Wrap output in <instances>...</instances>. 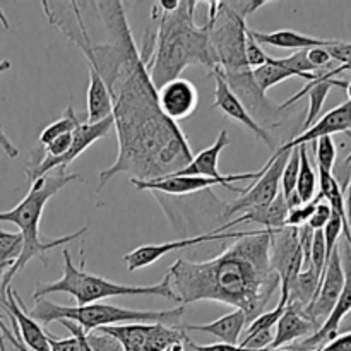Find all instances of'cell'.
<instances>
[{
  "instance_id": "1",
  "label": "cell",
  "mask_w": 351,
  "mask_h": 351,
  "mask_svg": "<svg viewBox=\"0 0 351 351\" xmlns=\"http://www.w3.org/2000/svg\"><path fill=\"white\" fill-rule=\"evenodd\" d=\"M106 29L105 43H93L79 7L72 5L79 31L57 26L98 71L113 105V127L119 154L112 167L99 173L98 191L113 177L130 175L136 180L177 175L194 160L189 141L177 122L163 115L156 89L139 58L122 2H93Z\"/></svg>"
},
{
  "instance_id": "2",
  "label": "cell",
  "mask_w": 351,
  "mask_h": 351,
  "mask_svg": "<svg viewBox=\"0 0 351 351\" xmlns=\"http://www.w3.org/2000/svg\"><path fill=\"white\" fill-rule=\"evenodd\" d=\"M269 245L271 230H254L209 261H175L167 274L178 304L218 302L239 308L252 322L281 287L269 263Z\"/></svg>"
},
{
  "instance_id": "3",
  "label": "cell",
  "mask_w": 351,
  "mask_h": 351,
  "mask_svg": "<svg viewBox=\"0 0 351 351\" xmlns=\"http://www.w3.org/2000/svg\"><path fill=\"white\" fill-rule=\"evenodd\" d=\"M195 0H180L177 10L161 12L154 2L151 9V26L154 48L146 64L147 75L154 89L180 77L189 65L216 67L215 53L209 41V26L195 24Z\"/></svg>"
},
{
  "instance_id": "4",
  "label": "cell",
  "mask_w": 351,
  "mask_h": 351,
  "mask_svg": "<svg viewBox=\"0 0 351 351\" xmlns=\"http://www.w3.org/2000/svg\"><path fill=\"white\" fill-rule=\"evenodd\" d=\"M75 180H82L81 175H67L64 171H60L58 175H53V177L47 175V177L38 178V180H34L31 184L29 192L24 195V199L16 208L0 213V223H12V225H16L19 228L21 239H23V247H21L19 257H17L14 266L2 278V283H0V298H5V291L10 287L12 278L19 271H23L31 259L38 257V259L45 261V254L57 249V247L67 245L69 242H74L75 239H79V237H82L88 232V226H82L79 232L67 237H60V239L43 240L40 235V221L47 202L53 195H57L65 185Z\"/></svg>"
},
{
  "instance_id": "5",
  "label": "cell",
  "mask_w": 351,
  "mask_h": 351,
  "mask_svg": "<svg viewBox=\"0 0 351 351\" xmlns=\"http://www.w3.org/2000/svg\"><path fill=\"white\" fill-rule=\"evenodd\" d=\"M62 256H64V274H62L60 280L53 281V283L36 285V290H34L33 295L34 302L45 298L50 293L71 295L75 304H77V307L98 304L103 298L110 297H143V295L178 302L177 295L173 293L170 287V276L168 274L160 283L151 285V287H127V285L113 283V281L106 280L103 276L86 273L84 261L81 263V266L75 267L67 249L62 250Z\"/></svg>"
},
{
  "instance_id": "6",
  "label": "cell",
  "mask_w": 351,
  "mask_h": 351,
  "mask_svg": "<svg viewBox=\"0 0 351 351\" xmlns=\"http://www.w3.org/2000/svg\"><path fill=\"white\" fill-rule=\"evenodd\" d=\"M29 317L41 321L43 324L58 321H72L81 326L86 332L96 331L99 328L117 324H165L177 328L185 314L184 305L170 311H130L117 307L112 304H89L82 307H65L53 304L45 298L34 302V307L27 311Z\"/></svg>"
},
{
  "instance_id": "7",
  "label": "cell",
  "mask_w": 351,
  "mask_h": 351,
  "mask_svg": "<svg viewBox=\"0 0 351 351\" xmlns=\"http://www.w3.org/2000/svg\"><path fill=\"white\" fill-rule=\"evenodd\" d=\"M266 0L252 2H218V12L209 26V41L215 53L216 67L223 74L249 71L245 58L247 16L266 5Z\"/></svg>"
},
{
  "instance_id": "8",
  "label": "cell",
  "mask_w": 351,
  "mask_h": 351,
  "mask_svg": "<svg viewBox=\"0 0 351 351\" xmlns=\"http://www.w3.org/2000/svg\"><path fill=\"white\" fill-rule=\"evenodd\" d=\"M96 331L115 338L123 351H167L170 346L189 339L184 328L165 324H117Z\"/></svg>"
},
{
  "instance_id": "9",
  "label": "cell",
  "mask_w": 351,
  "mask_h": 351,
  "mask_svg": "<svg viewBox=\"0 0 351 351\" xmlns=\"http://www.w3.org/2000/svg\"><path fill=\"white\" fill-rule=\"evenodd\" d=\"M263 168L257 171H247V173L225 175L223 178H206V177H185V175H171V177L156 178V180H136L130 178V185L139 191H151L154 194L167 195H191L197 192L209 191L215 185L228 189L235 194H243V189L235 187V182H254L263 175Z\"/></svg>"
},
{
  "instance_id": "10",
  "label": "cell",
  "mask_w": 351,
  "mask_h": 351,
  "mask_svg": "<svg viewBox=\"0 0 351 351\" xmlns=\"http://www.w3.org/2000/svg\"><path fill=\"white\" fill-rule=\"evenodd\" d=\"M213 71H216L223 79H225V82L230 86V89L235 93V96L240 99V103L245 106L249 115L252 117L261 127L266 129V127L280 125V123L283 122V117H281L283 110L280 108V105H274V103L267 98L266 93L261 91V88L257 86L250 69L243 72H235V74H223L218 69H213Z\"/></svg>"
},
{
  "instance_id": "11",
  "label": "cell",
  "mask_w": 351,
  "mask_h": 351,
  "mask_svg": "<svg viewBox=\"0 0 351 351\" xmlns=\"http://www.w3.org/2000/svg\"><path fill=\"white\" fill-rule=\"evenodd\" d=\"M290 153L291 151L278 149L273 154V158L263 167V175L257 180H254L249 187L243 189L242 197L237 199L233 204L226 206L223 218H230L237 213H245L249 209L257 208V206L269 204L271 201H274L276 195L280 194L281 175H283L285 167H287Z\"/></svg>"
},
{
  "instance_id": "12",
  "label": "cell",
  "mask_w": 351,
  "mask_h": 351,
  "mask_svg": "<svg viewBox=\"0 0 351 351\" xmlns=\"http://www.w3.org/2000/svg\"><path fill=\"white\" fill-rule=\"evenodd\" d=\"M304 261L298 228L285 226L281 230H271L269 263L274 273L280 276L281 290L288 291V287L304 271Z\"/></svg>"
},
{
  "instance_id": "13",
  "label": "cell",
  "mask_w": 351,
  "mask_h": 351,
  "mask_svg": "<svg viewBox=\"0 0 351 351\" xmlns=\"http://www.w3.org/2000/svg\"><path fill=\"white\" fill-rule=\"evenodd\" d=\"M112 129H113V115H110L108 119L101 120V122L98 123H81V125L74 130V134H72V146L64 156L60 158L45 156L40 163L27 165V167L24 168L29 182L33 184V182L38 180V178L47 177V175L50 173L51 170H55V168L60 171L64 170V168H67L69 165H71L75 158L81 156V154L84 153L93 143H96L98 139L105 137Z\"/></svg>"
},
{
  "instance_id": "14",
  "label": "cell",
  "mask_w": 351,
  "mask_h": 351,
  "mask_svg": "<svg viewBox=\"0 0 351 351\" xmlns=\"http://www.w3.org/2000/svg\"><path fill=\"white\" fill-rule=\"evenodd\" d=\"M249 232H221L218 228H215L209 233H202L197 237H184V239L173 240V242H165V243H147V245L137 247L132 252L125 254L123 261L127 264V269L129 271H139L143 267L151 266V264L156 263L158 259H161L167 254L175 252V250H184L189 247H195L199 243L206 242H218V240H235L240 237H245Z\"/></svg>"
},
{
  "instance_id": "15",
  "label": "cell",
  "mask_w": 351,
  "mask_h": 351,
  "mask_svg": "<svg viewBox=\"0 0 351 351\" xmlns=\"http://www.w3.org/2000/svg\"><path fill=\"white\" fill-rule=\"evenodd\" d=\"M345 267V288H343L341 295H339L338 302H336L335 308L331 311V314L328 315L324 322L321 324V328L314 332L308 338L302 339L298 345L290 346V351H319L324 348L326 345L336 339L341 332V326L345 322V319L351 314V252L346 247V261L343 264Z\"/></svg>"
},
{
  "instance_id": "16",
  "label": "cell",
  "mask_w": 351,
  "mask_h": 351,
  "mask_svg": "<svg viewBox=\"0 0 351 351\" xmlns=\"http://www.w3.org/2000/svg\"><path fill=\"white\" fill-rule=\"evenodd\" d=\"M343 288H345V267H343L341 252L336 247L331 259L326 264V269L322 273L317 293H315L311 305L307 308H304V314L321 328L322 322L328 319V315L335 308Z\"/></svg>"
},
{
  "instance_id": "17",
  "label": "cell",
  "mask_w": 351,
  "mask_h": 351,
  "mask_svg": "<svg viewBox=\"0 0 351 351\" xmlns=\"http://www.w3.org/2000/svg\"><path fill=\"white\" fill-rule=\"evenodd\" d=\"M0 307L7 311L12 324V331L16 332V338L23 343L29 351H50V343H48V332L29 317L27 311L23 305V298L12 290L7 288L5 298H0Z\"/></svg>"
},
{
  "instance_id": "18",
  "label": "cell",
  "mask_w": 351,
  "mask_h": 351,
  "mask_svg": "<svg viewBox=\"0 0 351 351\" xmlns=\"http://www.w3.org/2000/svg\"><path fill=\"white\" fill-rule=\"evenodd\" d=\"M158 106L173 122L184 120L195 112L199 105V93L194 82L187 79H173L156 91Z\"/></svg>"
},
{
  "instance_id": "19",
  "label": "cell",
  "mask_w": 351,
  "mask_h": 351,
  "mask_svg": "<svg viewBox=\"0 0 351 351\" xmlns=\"http://www.w3.org/2000/svg\"><path fill=\"white\" fill-rule=\"evenodd\" d=\"M211 77H215L216 81V91H215V103H213V108H218L228 119L235 120V122L242 123L243 127L250 130V132L256 134L261 141L267 144V146H273V141H271V134L267 132V129L261 127L252 117L249 115V112L245 110V106L240 103V99L237 98L235 93L230 89V86L226 84L225 79L218 74L216 71H211Z\"/></svg>"
},
{
  "instance_id": "20",
  "label": "cell",
  "mask_w": 351,
  "mask_h": 351,
  "mask_svg": "<svg viewBox=\"0 0 351 351\" xmlns=\"http://www.w3.org/2000/svg\"><path fill=\"white\" fill-rule=\"evenodd\" d=\"M346 132L351 136V101L341 103L339 106L332 108L331 112L326 113L324 117L317 120L314 125L308 127L307 130L291 139L290 143L283 144L280 147L281 151H291L295 147L302 146V144L315 143L321 137H331L332 134Z\"/></svg>"
},
{
  "instance_id": "21",
  "label": "cell",
  "mask_w": 351,
  "mask_h": 351,
  "mask_svg": "<svg viewBox=\"0 0 351 351\" xmlns=\"http://www.w3.org/2000/svg\"><path fill=\"white\" fill-rule=\"evenodd\" d=\"M274 329H276V332H274L269 350L285 348V346L291 345L297 339L308 338V336H312L317 331L319 326L304 314V308L295 304H288L283 317L278 321Z\"/></svg>"
},
{
  "instance_id": "22",
  "label": "cell",
  "mask_w": 351,
  "mask_h": 351,
  "mask_svg": "<svg viewBox=\"0 0 351 351\" xmlns=\"http://www.w3.org/2000/svg\"><path fill=\"white\" fill-rule=\"evenodd\" d=\"M326 72L328 71L322 72V74L319 75L315 81L308 82V84L305 86L302 91H298L297 95L291 96L288 101L281 103L280 105L281 110H287V108H290L291 105H295L298 99L304 98L305 95L308 96V110H307V117H305V122H304V130H307L308 127L314 125V123L317 122V117H319V113H321L322 106H324V101H326V98H328L329 91H331L335 86H339V88L346 89V84H348V82L338 81V79H329Z\"/></svg>"
},
{
  "instance_id": "23",
  "label": "cell",
  "mask_w": 351,
  "mask_h": 351,
  "mask_svg": "<svg viewBox=\"0 0 351 351\" xmlns=\"http://www.w3.org/2000/svg\"><path fill=\"white\" fill-rule=\"evenodd\" d=\"M290 208H288L287 201H285L283 194H278L274 201H271L269 204L257 206V208L249 209V211L242 213L239 218L232 219V221H226L219 226L221 232H226L232 226L240 225V223H256V225L266 226V230H281L285 228V223H287V216Z\"/></svg>"
},
{
  "instance_id": "24",
  "label": "cell",
  "mask_w": 351,
  "mask_h": 351,
  "mask_svg": "<svg viewBox=\"0 0 351 351\" xmlns=\"http://www.w3.org/2000/svg\"><path fill=\"white\" fill-rule=\"evenodd\" d=\"M249 34L257 41L259 45H266V47L274 48H285V50H311V48H326L331 40H321V38L308 36V34L298 33L293 29H278L271 31V33H264V31H256L249 27Z\"/></svg>"
},
{
  "instance_id": "25",
  "label": "cell",
  "mask_w": 351,
  "mask_h": 351,
  "mask_svg": "<svg viewBox=\"0 0 351 351\" xmlns=\"http://www.w3.org/2000/svg\"><path fill=\"white\" fill-rule=\"evenodd\" d=\"M249 321L247 315L242 311L235 308L230 314L223 315V317L216 319V321L209 322V324H187L184 326V331H201L208 332V335L216 336L221 339V343H228V345H239L240 336H242L243 329L247 328Z\"/></svg>"
},
{
  "instance_id": "26",
  "label": "cell",
  "mask_w": 351,
  "mask_h": 351,
  "mask_svg": "<svg viewBox=\"0 0 351 351\" xmlns=\"http://www.w3.org/2000/svg\"><path fill=\"white\" fill-rule=\"evenodd\" d=\"M230 146V137L226 130H221L208 149L201 151L194 160L177 175H185V177H206V178H223L225 175L219 173L218 160L219 154L225 147Z\"/></svg>"
},
{
  "instance_id": "27",
  "label": "cell",
  "mask_w": 351,
  "mask_h": 351,
  "mask_svg": "<svg viewBox=\"0 0 351 351\" xmlns=\"http://www.w3.org/2000/svg\"><path fill=\"white\" fill-rule=\"evenodd\" d=\"M89 69V86L88 96H86V106H88V119L86 123H98L101 120L108 119L113 113L112 96H110L108 88L98 71L93 67Z\"/></svg>"
},
{
  "instance_id": "28",
  "label": "cell",
  "mask_w": 351,
  "mask_h": 351,
  "mask_svg": "<svg viewBox=\"0 0 351 351\" xmlns=\"http://www.w3.org/2000/svg\"><path fill=\"white\" fill-rule=\"evenodd\" d=\"M319 187H321L322 199H326L329 206H331L332 213L339 216L343 226V233L346 239V247L351 252V228L348 221V211H346V199L345 192L339 187L338 180L332 173H326V171H319Z\"/></svg>"
},
{
  "instance_id": "29",
  "label": "cell",
  "mask_w": 351,
  "mask_h": 351,
  "mask_svg": "<svg viewBox=\"0 0 351 351\" xmlns=\"http://www.w3.org/2000/svg\"><path fill=\"white\" fill-rule=\"evenodd\" d=\"M298 156H300V168H298V178L297 187H295V195L298 197L300 204H307L315 197V191H317V175H315L314 167H312L311 160H308V149L307 144L298 146Z\"/></svg>"
},
{
  "instance_id": "30",
  "label": "cell",
  "mask_w": 351,
  "mask_h": 351,
  "mask_svg": "<svg viewBox=\"0 0 351 351\" xmlns=\"http://www.w3.org/2000/svg\"><path fill=\"white\" fill-rule=\"evenodd\" d=\"M79 125H81V122H79L77 115H75L74 106L69 105L67 108L64 110V113H62V117L57 120V122H53V123H50L48 127H45L43 132L40 134V144L43 147L48 146V144H50L51 141L57 139V137L64 136V134L74 132Z\"/></svg>"
},
{
  "instance_id": "31",
  "label": "cell",
  "mask_w": 351,
  "mask_h": 351,
  "mask_svg": "<svg viewBox=\"0 0 351 351\" xmlns=\"http://www.w3.org/2000/svg\"><path fill=\"white\" fill-rule=\"evenodd\" d=\"M21 247H23L21 233L5 232L0 228V283H2L3 274L14 266L19 257Z\"/></svg>"
},
{
  "instance_id": "32",
  "label": "cell",
  "mask_w": 351,
  "mask_h": 351,
  "mask_svg": "<svg viewBox=\"0 0 351 351\" xmlns=\"http://www.w3.org/2000/svg\"><path fill=\"white\" fill-rule=\"evenodd\" d=\"M287 305H288V291L281 290V297L276 307H274L273 311L261 314L257 319H254V321L249 324V328H247L245 336L256 335V332H263V331H273V329L276 328L278 321L283 317L285 311H287Z\"/></svg>"
},
{
  "instance_id": "33",
  "label": "cell",
  "mask_w": 351,
  "mask_h": 351,
  "mask_svg": "<svg viewBox=\"0 0 351 351\" xmlns=\"http://www.w3.org/2000/svg\"><path fill=\"white\" fill-rule=\"evenodd\" d=\"M315 149V160H317L319 171H326V173H332V168L336 163V144L332 137H321L314 143Z\"/></svg>"
},
{
  "instance_id": "34",
  "label": "cell",
  "mask_w": 351,
  "mask_h": 351,
  "mask_svg": "<svg viewBox=\"0 0 351 351\" xmlns=\"http://www.w3.org/2000/svg\"><path fill=\"white\" fill-rule=\"evenodd\" d=\"M298 168H300V156H298V147H295V149H291L287 167H285L283 175H281V194H283L285 201H288L295 194Z\"/></svg>"
},
{
  "instance_id": "35",
  "label": "cell",
  "mask_w": 351,
  "mask_h": 351,
  "mask_svg": "<svg viewBox=\"0 0 351 351\" xmlns=\"http://www.w3.org/2000/svg\"><path fill=\"white\" fill-rule=\"evenodd\" d=\"M321 201H322V195H321V192H319V194L315 195L311 202H307V204H302V206H298V208L290 209V211H288L287 223H285V226L300 228V226L307 225L308 219H311V216L314 215L315 208H317V204Z\"/></svg>"
},
{
  "instance_id": "36",
  "label": "cell",
  "mask_w": 351,
  "mask_h": 351,
  "mask_svg": "<svg viewBox=\"0 0 351 351\" xmlns=\"http://www.w3.org/2000/svg\"><path fill=\"white\" fill-rule=\"evenodd\" d=\"M245 58H247V64H249L250 71H256V69L263 67V65L269 64L271 58L266 51L263 50L259 43L254 40L252 36L249 34V29H247V43H245Z\"/></svg>"
},
{
  "instance_id": "37",
  "label": "cell",
  "mask_w": 351,
  "mask_h": 351,
  "mask_svg": "<svg viewBox=\"0 0 351 351\" xmlns=\"http://www.w3.org/2000/svg\"><path fill=\"white\" fill-rule=\"evenodd\" d=\"M86 339H88V345L91 346L93 351H123L122 345L115 338L101 331L86 332Z\"/></svg>"
},
{
  "instance_id": "38",
  "label": "cell",
  "mask_w": 351,
  "mask_h": 351,
  "mask_svg": "<svg viewBox=\"0 0 351 351\" xmlns=\"http://www.w3.org/2000/svg\"><path fill=\"white\" fill-rule=\"evenodd\" d=\"M331 216H332L331 206H329L326 201H321L317 204V208H315L314 215H312L311 219H308L307 226L312 230V232L324 230V226L328 225L329 219H331Z\"/></svg>"
},
{
  "instance_id": "39",
  "label": "cell",
  "mask_w": 351,
  "mask_h": 351,
  "mask_svg": "<svg viewBox=\"0 0 351 351\" xmlns=\"http://www.w3.org/2000/svg\"><path fill=\"white\" fill-rule=\"evenodd\" d=\"M331 60H338L341 65L351 64V43L339 40H331L326 47Z\"/></svg>"
},
{
  "instance_id": "40",
  "label": "cell",
  "mask_w": 351,
  "mask_h": 351,
  "mask_svg": "<svg viewBox=\"0 0 351 351\" xmlns=\"http://www.w3.org/2000/svg\"><path fill=\"white\" fill-rule=\"evenodd\" d=\"M72 134H64V136L57 137L55 141H51L48 146H45V156L48 158H60L71 149L72 146Z\"/></svg>"
},
{
  "instance_id": "41",
  "label": "cell",
  "mask_w": 351,
  "mask_h": 351,
  "mask_svg": "<svg viewBox=\"0 0 351 351\" xmlns=\"http://www.w3.org/2000/svg\"><path fill=\"white\" fill-rule=\"evenodd\" d=\"M187 351H269V350H250L243 348L240 345H228V343H213V345H195V343H187Z\"/></svg>"
},
{
  "instance_id": "42",
  "label": "cell",
  "mask_w": 351,
  "mask_h": 351,
  "mask_svg": "<svg viewBox=\"0 0 351 351\" xmlns=\"http://www.w3.org/2000/svg\"><path fill=\"white\" fill-rule=\"evenodd\" d=\"M7 69H10V62L9 60H2V62H0V74H2L3 71H7ZM0 147H2V149L5 151V154L9 158H17V154H19L17 147L14 146L12 143H10V139H9V137H7V134L3 132L2 125H0Z\"/></svg>"
},
{
  "instance_id": "43",
  "label": "cell",
  "mask_w": 351,
  "mask_h": 351,
  "mask_svg": "<svg viewBox=\"0 0 351 351\" xmlns=\"http://www.w3.org/2000/svg\"><path fill=\"white\" fill-rule=\"evenodd\" d=\"M307 58H308V62H311V64L317 69V71H324L326 65H329V62H331V57H329L328 50H326V48H321V47L307 50Z\"/></svg>"
},
{
  "instance_id": "44",
  "label": "cell",
  "mask_w": 351,
  "mask_h": 351,
  "mask_svg": "<svg viewBox=\"0 0 351 351\" xmlns=\"http://www.w3.org/2000/svg\"><path fill=\"white\" fill-rule=\"evenodd\" d=\"M48 343H50V351H81L77 338H74V336L65 339H57L48 335Z\"/></svg>"
},
{
  "instance_id": "45",
  "label": "cell",
  "mask_w": 351,
  "mask_h": 351,
  "mask_svg": "<svg viewBox=\"0 0 351 351\" xmlns=\"http://www.w3.org/2000/svg\"><path fill=\"white\" fill-rule=\"evenodd\" d=\"M319 351H351V332H343Z\"/></svg>"
},
{
  "instance_id": "46",
  "label": "cell",
  "mask_w": 351,
  "mask_h": 351,
  "mask_svg": "<svg viewBox=\"0 0 351 351\" xmlns=\"http://www.w3.org/2000/svg\"><path fill=\"white\" fill-rule=\"evenodd\" d=\"M178 3H180V0H160V2H156V5L160 7L161 12H173V10H177Z\"/></svg>"
},
{
  "instance_id": "47",
  "label": "cell",
  "mask_w": 351,
  "mask_h": 351,
  "mask_svg": "<svg viewBox=\"0 0 351 351\" xmlns=\"http://www.w3.org/2000/svg\"><path fill=\"white\" fill-rule=\"evenodd\" d=\"M341 72H351V64H348V65H339V67L331 69V71H328V77L329 79H335L336 75L341 74Z\"/></svg>"
},
{
  "instance_id": "48",
  "label": "cell",
  "mask_w": 351,
  "mask_h": 351,
  "mask_svg": "<svg viewBox=\"0 0 351 351\" xmlns=\"http://www.w3.org/2000/svg\"><path fill=\"white\" fill-rule=\"evenodd\" d=\"M0 23L3 24V27H5V29H9V27H10V24L7 23V19H5V16H3L2 10H0Z\"/></svg>"
},
{
  "instance_id": "49",
  "label": "cell",
  "mask_w": 351,
  "mask_h": 351,
  "mask_svg": "<svg viewBox=\"0 0 351 351\" xmlns=\"http://www.w3.org/2000/svg\"><path fill=\"white\" fill-rule=\"evenodd\" d=\"M346 95H348V101H351V81L346 84Z\"/></svg>"
},
{
  "instance_id": "50",
  "label": "cell",
  "mask_w": 351,
  "mask_h": 351,
  "mask_svg": "<svg viewBox=\"0 0 351 351\" xmlns=\"http://www.w3.org/2000/svg\"><path fill=\"white\" fill-rule=\"evenodd\" d=\"M269 351H290V350H287V348H280V350H269Z\"/></svg>"
}]
</instances>
